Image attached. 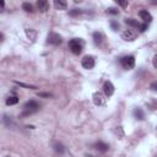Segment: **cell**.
<instances>
[{"instance_id": "6da1fadb", "label": "cell", "mask_w": 157, "mask_h": 157, "mask_svg": "<svg viewBox=\"0 0 157 157\" xmlns=\"http://www.w3.org/2000/svg\"><path fill=\"white\" fill-rule=\"evenodd\" d=\"M39 108H41V106L37 101H33V100L27 101L24 104V112L21 113V117H28L31 114H35L39 111Z\"/></svg>"}, {"instance_id": "7a4b0ae2", "label": "cell", "mask_w": 157, "mask_h": 157, "mask_svg": "<svg viewBox=\"0 0 157 157\" xmlns=\"http://www.w3.org/2000/svg\"><path fill=\"white\" fill-rule=\"evenodd\" d=\"M69 48L75 55H78V54H81V52H82L84 43H82V41L80 38H74V39L69 41Z\"/></svg>"}, {"instance_id": "3957f363", "label": "cell", "mask_w": 157, "mask_h": 157, "mask_svg": "<svg viewBox=\"0 0 157 157\" xmlns=\"http://www.w3.org/2000/svg\"><path fill=\"white\" fill-rule=\"evenodd\" d=\"M120 64L123 66V69L125 70H131L135 66V58L133 55H125L120 59Z\"/></svg>"}, {"instance_id": "277c9868", "label": "cell", "mask_w": 157, "mask_h": 157, "mask_svg": "<svg viewBox=\"0 0 157 157\" xmlns=\"http://www.w3.org/2000/svg\"><path fill=\"white\" fill-rule=\"evenodd\" d=\"M47 42H48L49 44H53V46H59V44H61L63 38H61V36H60V35L52 32V33H49V35H48V37H47Z\"/></svg>"}, {"instance_id": "5b68a950", "label": "cell", "mask_w": 157, "mask_h": 157, "mask_svg": "<svg viewBox=\"0 0 157 157\" xmlns=\"http://www.w3.org/2000/svg\"><path fill=\"white\" fill-rule=\"evenodd\" d=\"M137 37V33L133 30H125L123 33H122V38L126 42H134Z\"/></svg>"}, {"instance_id": "8992f818", "label": "cell", "mask_w": 157, "mask_h": 157, "mask_svg": "<svg viewBox=\"0 0 157 157\" xmlns=\"http://www.w3.org/2000/svg\"><path fill=\"white\" fill-rule=\"evenodd\" d=\"M81 65H82L85 69H87V70L93 69V68H95V59H93V57H91V55L85 57V58L82 59V61H81Z\"/></svg>"}, {"instance_id": "52a82bcc", "label": "cell", "mask_w": 157, "mask_h": 157, "mask_svg": "<svg viewBox=\"0 0 157 157\" xmlns=\"http://www.w3.org/2000/svg\"><path fill=\"white\" fill-rule=\"evenodd\" d=\"M93 103L96 106H104L106 104V98L103 96V93L101 92H95L93 93Z\"/></svg>"}, {"instance_id": "ba28073f", "label": "cell", "mask_w": 157, "mask_h": 157, "mask_svg": "<svg viewBox=\"0 0 157 157\" xmlns=\"http://www.w3.org/2000/svg\"><path fill=\"white\" fill-rule=\"evenodd\" d=\"M103 92L107 97H111L113 93H114V86L111 81H106L104 85H103Z\"/></svg>"}, {"instance_id": "9c48e42d", "label": "cell", "mask_w": 157, "mask_h": 157, "mask_svg": "<svg viewBox=\"0 0 157 157\" xmlns=\"http://www.w3.org/2000/svg\"><path fill=\"white\" fill-rule=\"evenodd\" d=\"M37 9L39 11H42V13H46L49 9L48 2H46V0H38V2H37Z\"/></svg>"}, {"instance_id": "30bf717a", "label": "cell", "mask_w": 157, "mask_h": 157, "mask_svg": "<svg viewBox=\"0 0 157 157\" xmlns=\"http://www.w3.org/2000/svg\"><path fill=\"white\" fill-rule=\"evenodd\" d=\"M139 16H140L145 22H151V21H152V16H151V14H150L147 10H141V11L139 13Z\"/></svg>"}, {"instance_id": "8fae6325", "label": "cell", "mask_w": 157, "mask_h": 157, "mask_svg": "<svg viewBox=\"0 0 157 157\" xmlns=\"http://www.w3.org/2000/svg\"><path fill=\"white\" fill-rule=\"evenodd\" d=\"M54 8L57 10H65L68 8V3L64 0H55L54 2Z\"/></svg>"}, {"instance_id": "7c38bea8", "label": "cell", "mask_w": 157, "mask_h": 157, "mask_svg": "<svg viewBox=\"0 0 157 157\" xmlns=\"http://www.w3.org/2000/svg\"><path fill=\"white\" fill-rule=\"evenodd\" d=\"M53 148H54V151H55L57 153H60V155H63L64 151H65L64 145H63L61 142H58V141H55V142L53 144Z\"/></svg>"}, {"instance_id": "4fadbf2b", "label": "cell", "mask_w": 157, "mask_h": 157, "mask_svg": "<svg viewBox=\"0 0 157 157\" xmlns=\"http://www.w3.org/2000/svg\"><path fill=\"white\" fill-rule=\"evenodd\" d=\"M95 147H96L98 151H101V152H106V151H108L109 145H108V144H104V142H102V141H98V142L95 145Z\"/></svg>"}, {"instance_id": "5bb4252c", "label": "cell", "mask_w": 157, "mask_h": 157, "mask_svg": "<svg viewBox=\"0 0 157 157\" xmlns=\"http://www.w3.org/2000/svg\"><path fill=\"white\" fill-rule=\"evenodd\" d=\"M133 113H134V117H135L136 119H139V120H144V118H145V113H144V111H142L141 108H135Z\"/></svg>"}, {"instance_id": "9a60e30c", "label": "cell", "mask_w": 157, "mask_h": 157, "mask_svg": "<svg viewBox=\"0 0 157 157\" xmlns=\"http://www.w3.org/2000/svg\"><path fill=\"white\" fill-rule=\"evenodd\" d=\"M125 24L131 26V27H136V28H140V26H141V24L137 20H134V19H125Z\"/></svg>"}, {"instance_id": "2e32d148", "label": "cell", "mask_w": 157, "mask_h": 157, "mask_svg": "<svg viewBox=\"0 0 157 157\" xmlns=\"http://www.w3.org/2000/svg\"><path fill=\"white\" fill-rule=\"evenodd\" d=\"M93 41H95V43H96V44H101V43H102V41H103V36H102V33H100V32H95V33H93Z\"/></svg>"}, {"instance_id": "e0dca14e", "label": "cell", "mask_w": 157, "mask_h": 157, "mask_svg": "<svg viewBox=\"0 0 157 157\" xmlns=\"http://www.w3.org/2000/svg\"><path fill=\"white\" fill-rule=\"evenodd\" d=\"M19 102V97L17 96H10V97H8V100H6V104L8 106H14V104H16Z\"/></svg>"}, {"instance_id": "ac0fdd59", "label": "cell", "mask_w": 157, "mask_h": 157, "mask_svg": "<svg viewBox=\"0 0 157 157\" xmlns=\"http://www.w3.org/2000/svg\"><path fill=\"white\" fill-rule=\"evenodd\" d=\"M22 9H24L26 13H33V5L30 4V3H24V4H22Z\"/></svg>"}, {"instance_id": "d6986e66", "label": "cell", "mask_w": 157, "mask_h": 157, "mask_svg": "<svg viewBox=\"0 0 157 157\" xmlns=\"http://www.w3.org/2000/svg\"><path fill=\"white\" fill-rule=\"evenodd\" d=\"M26 36L30 38V39H35L36 38V32L32 30V28H26Z\"/></svg>"}, {"instance_id": "ffe728a7", "label": "cell", "mask_w": 157, "mask_h": 157, "mask_svg": "<svg viewBox=\"0 0 157 157\" xmlns=\"http://www.w3.org/2000/svg\"><path fill=\"white\" fill-rule=\"evenodd\" d=\"M82 14V10L81 9H72L69 11V15L70 16H78V15H81Z\"/></svg>"}, {"instance_id": "44dd1931", "label": "cell", "mask_w": 157, "mask_h": 157, "mask_svg": "<svg viewBox=\"0 0 157 157\" xmlns=\"http://www.w3.org/2000/svg\"><path fill=\"white\" fill-rule=\"evenodd\" d=\"M15 84L19 85V86H21V87H25V89H31V90H36V89H37V87L33 86V85H26V84H24V82H19V81H15Z\"/></svg>"}, {"instance_id": "7402d4cb", "label": "cell", "mask_w": 157, "mask_h": 157, "mask_svg": "<svg viewBox=\"0 0 157 157\" xmlns=\"http://www.w3.org/2000/svg\"><path fill=\"white\" fill-rule=\"evenodd\" d=\"M107 14L118 15V14H119V10H118V9H114V8H109V9H107Z\"/></svg>"}, {"instance_id": "603a6c76", "label": "cell", "mask_w": 157, "mask_h": 157, "mask_svg": "<svg viewBox=\"0 0 157 157\" xmlns=\"http://www.w3.org/2000/svg\"><path fill=\"white\" fill-rule=\"evenodd\" d=\"M150 90L153 91V92H157V81H153V82L150 85Z\"/></svg>"}, {"instance_id": "cb8c5ba5", "label": "cell", "mask_w": 157, "mask_h": 157, "mask_svg": "<svg viewBox=\"0 0 157 157\" xmlns=\"http://www.w3.org/2000/svg\"><path fill=\"white\" fill-rule=\"evenodd\" d=\"M111 26H112L113 31H117V30L119 28V24H118V22H115V21H112V22H111Z\"/></svg>"}, {"instance_id": "d4e9b609", "label": "cell", "mask_w": 157, "mask_h": 157, "mask_svg": "<svg viewBox=\"0 0 157 157\" xmlns=\"http://www.w3.org/2000/svg\"><path fill=\"white\" fill-rule=\"evenodd\" d=\"M3 119H4V123H5L8 126H10V124H11V119H10L8 115H4V118H3Z\"/></svg>"}, {"instance_id": "484cf974", "label": "cell", "mask_w": 157, "mask_h": 157, "mask_svg": "<svg viewBox=\"0 0 157 157\" xmlns=\"http://www.w3.org/2000/svg\"><path fill=\"white\" fill-rule=\"evenodd\" d=\"M115 3H117L119 6H123V8H126V6L129 5V3H128V2H118V0H117Z\"/></svg>"}, {"instance_id": "4316f807", "label": "cell", "mask_w": 157, "mask_h": 157, "mask_svg": "<svg viewBox=\"0 0 157 157\" xmlns=\"http://www.w3.org/2000/svg\"><path fill=\"white\" fill-rule=\"evenodd\" d=\"M146 30H147V25H146V24H144V25L140 26V31H141V32H145Z\"/></svg>"}, {"instance_id": "83f0119b", "label": "cell", "mask_w": 157, "mask_h": 157, "mask_svg": "<svg viewBox=\"0 0 157 157\" xmlns=\"http://www.w3.org/2000/svg\"><path fill=\"white\" fill-rule=\"evenodd\" d=\"M152 64H153V66L157 69V54L153 57V60H152Z\"/></svg>"}, {"instance_id": "f1b7e54d", "label": "cell", "mask_w": 157, "mask_h": 157, "mask_svg": "<svg viewBox=\"0 0 157 157\" xmlns=\"http://www.w3.org/2000/svg\"><path fill=\"white\" fill-rule=\"evenodd\" d=\"M38 96H39V97H48V98L52 97L50 93H38Z\"/></svg>"}, {"instance_id": "f546056e", "label": "cell", "mask_w": 157, "mask_h": 157, "mask_svg": "<svg viewBox=\"0 0 157 157\" xmlns=\"http://www.w3.org/2000/svg\"><path fill=\"white\" fill-rule=\"evenodd\" d=\"M4 9H5V3L2 2V11H4Z\"/></svg>"}]
</instances>
